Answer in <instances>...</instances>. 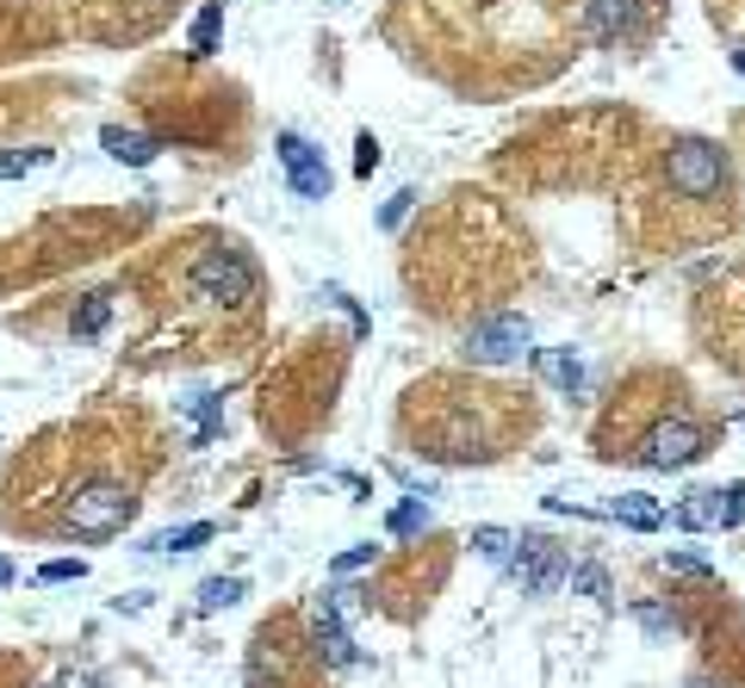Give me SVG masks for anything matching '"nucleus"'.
<instances>
[{
  "label": "nucleus",
  "mask_w": 745,
  "mask_h": 688,
  "mask_svg": "<svg viewBox=\"0 0 745 688\" xmlns=\"http://www.w3.org/2000/svg\"><path fill=\"white\" fill-rule=\"evenodd\" d=\"M131 515H137V490L125 478H87L63 502V533H75V540H112V533L131 528Z\"/></svg>",
  "instance_id": "f257e3e1"
},
{
  "label": "nucleus",
  "mask_w": 745,
  "mask_h": 688,
  "mask_svg": "<svg viewBox=\"0 0 745 688\" xmlns=\"http://www.w3.org/2000/svg\"><path fill=\"white\" fill-rule=\"evenodd\" d=\"M187 292L199 304H242V298H255V261L230 242H218L187 267Z\"/></svg>",
  "instance_id": "f03ea898"
},
{
  "label": "nucleus",
  "mask_w": 745,
  "mask_h": 688,
  "mask_svg": "<svg viewBox=\"0 0 745 688\" xmlns=\"http://www.w3.org/2000/svg\"><path fill=\"white\" fill-rule=\"evenodd\" d=\"M665 180L683 192V199H714V192L727 187V156H721V143H708V137H671Z\"/></svg>",
  "instance_id": "7ed1b4c3"
},
{
  "label": "nucleus",
  "mask_w": 745,
  "mask_h": 688,
  "mask_svg": "<svg viewBox=\"0 0 745 688\" xmlns=\"http://www.w3.org/2000/svg\"><path fill=\"white\" fill-rule=\"evenodd\" d=\"M708 454V435H702L690 416H665V423H652L646 435H640L634 459L652 471H683V466H696V459Z\"/></svg>",
  "instance_id": "20e7f679"
},
{
  "label": "nucleus",
  "mask_w": 745,
  "mask_h": 688,
  "mask_svg": "<svg viewBox=\"0 0 745 688\" xmlns=\"http://www.w3.org/2000/svg\"><path fill=\"white\" fill-rule=\"evenodd\" d=\"M566 546H553L547 533H522L516 546H509V583L522 595H553L566 583Z\"/></svg>",
  "instance_id": "39448f33"
},
{
  "label": "nucleus",
  "mask_w": 745,
  "mask_h": 688,
  "mask_svg": "<svg viewBox=\"0 0 745 688\" xmlns=\"http://www.w3.org/2000/svg\"><path fill=\"white\" fill-rule=\"evenodd\" d=\"M273 149H280V168H286V187H292V199L304 205H323L330 199V161H323V149L311 137H299V131H280L273 137Z\"/></svg>",
  "instance_id": "423d86ee"
},
{
  "label": "nucleus",
  "mask_w": 745,
  "mask_h": 688,
  "mask_svg": "<svg viewBox=\"0 0 745 688\" xmlns=\"http://www.w3.org/2000/svg\"><path fill=\"white\" fill-rule=\"evenodd\" d=\"M535 342V329H528V316L504 311V316H485V323L466 329V361L473 366H509V361H522V347Z\"/></svg>",
  "instance_id": "0eeeda50"
},
{
  "label": "nucleus",
  "mask_w": 745,
  "mask_h": 688,
  "mask_svg": "<svg viewBox=\"0 0 745 688\" xmlns=\"http://www.w3.org/2000/svg\"><path fill=\"white\" fill-rule=\"evenodd\" d=\"M640 19H646V0H584V32L603 44L640 32Z\"/></svg>",
  "instance_id": "6e6552de"
},
{
  "label": "nucleus",
  "mask_w": 745,
  "mask_h": 688,
  "mask_svg": "<svg viewBox=\"0 0 745 688\" xmlns=\"http://www.w3.org/2000/svg\"><path fill=\"white\" fill-rule=\"evenodd\" d=\"M535 378L571 397L578 385H584V361H578L571 347H535Z\"/></svg>",
  "instance_id": "1a4fd4ad"
},
{
  "label": "nucleus",
  "mask_w": 745,
  "mask_h": 688,
  "mask_svg": "<svg viewBox=\"0 0 745 688\" xmlns=\"http://www.w3.org/2000/svg\"><path fill=\"white\" fill-rule=\"evenodd\" d=\"M100 143H106V156H112V161H125V168H149V161H156V149H162L156 137H143V131H125V125H106V131H100Z\"/></svg>",
  "instance_id": "9d476101"
},
{
  "label": "nucleus",
  "mask_w": 745,
  "mask_h": 688,
  "mask_svg": "<svg viewBox=\"0 0 745 688\" xmlns=\"http://www.w3.org/2000/svg\"><path fill=\"white\" fill-rule=\"evenodd\" d=\"M609 521H621V528H634V533H659L665 528V509L652 497H640V490H628V497L609 502Z\"/></svg>",
  "instance_id": "9b49d317"
},
{
  "label": "nucleus",
  "mask_w": 745,
  "mask_h": 688,
  "mask_svg": "<svg viewBox=\"0 0 745 688\" xmlns=\"http://www.w3.org/2000/svg\"><path fill=\"white\" fill-rule=\"evenodd\" d=\"M677 528H690V533H708V528H721V490H690V502H677Z\"/></svg>",
  "instance_id": "f8f14e48"
},
{
  "label": "nucleus",
  "mask_w": 745,
  "mask_h": 688,
  "mask_svg": "<svg viewBox=\"0 0 745 688\" xmlns=\"http://www.w3.org/2000/svg\"><path fill=\"white\" fill-rule=\"evenodd\" d=\"M218 38H224V0H206V7L193 13V32H187L193 56H211V50H218Z\"/></svg>",
  "instance_id": "ddd939ff"
},
{
  "label": "nucleus",
  "mask_w": 745,
  "mask_h": 688,
  "mask_svg": "<svg viewBox=\"0 0 745 688\" xmlns=\"http://www.w3.org/2000/svg\"><path fill=\"white\" fill-rule=\"evenodd\" d=\"M106 323H112V292H87V298H81V311L69 316L75 342H94V335H100Z\"/></svg>",
  "instance_id": "4468645a"
},
{
  "label": "nucleus",
  "mask_w": 745,
  "mask_h": 688,
  "mask_svg": "<svg viewBox=\"0 0 745 688\" xmlns=\"http://www.w3.org/2000/svg\"><path fill=\"white\" fill-rule=\"evenodd\" d=\"M385 533H392V540H416V533H428V502L423 497H404L392 515H385Z\"/></svg>",
  "instance_id": "2eb2a0df"
},
{
  "label": "nucleus",
  "mask_w": 745,
  "mask_h": 688,
  "mask_svg": "<svg viewBox=\"0 0 745 688\" xmlns=\"http://www.w3.org/2000/svg\"><path fill=\"white\" fill-rule=\"evenodd\" d=\"M211 521H187V528H168V533H156V540H149V552H199L211 540Z\"/></svg>",
  "instance_id": "dca6fc26"
},
{
  "label": "nucleus",
  "mask_w": 745,
  "mask_h": 688,
  "mask_svg": "<svg viewBox=\"0 0 745 688\" xmlns=\"http://www.w3.org/2000/svg\"><path fill=\"white\" fill-rule=\"evenodd\" d=\"M237 602H242V577H206L199 583V614L237 608Z\"/></svg>",
  "instance_id": "f3484780"
},
{
  "label": "nucleus",
  "mask_w": 745,
  "mask_h": 688,
  "mask_svg": "<svg viewBox=\"0 0 745 688\" xmlns=\"http://www.w3.org/2000/svg\"><path fill=\"white\" fill-rule=\"evenodd\" d=\"M50 149H0V180H19V174H32L44 168Z\"/></svg>",
  "instance_id": "a211bd4d"
},
{
  "label": "nucleus",
  "mask_w": 745,
  "mask_h": 688,
  "mask_svg": "<svg viewBox=\"0 0 745 688\" xmlns=\"http://www.w3.org/2000/svg\"><path fill=\"white\" fill-rule=\"evenodd\" d=\"M634 621L646 626L652 639H671V633H677V621H671V614L659 608V602H634Z\"/></svg>",
  "instance_id": "6ab92c4d"
},
{
  "label": "nucleus",
  "mask_w": 745,
  "mask_h": 688,
  "mask_svg": "<svg viewBox=\"0 0 745 688\" xmlns=\"http://www.w3.org/2000/svg\"><path fill=\"white\" fill-rule=\"evenodd\" d=\"M509 546H516V540H509L504 528H478V533H473V552H478V559H509Z\"/></svg>",
  "instance_id": "aec40b11"
},
{
  "label": "nucleus",
  "mask_w": 745,
  "mask_h": 688,
  "mask_svg": "<svg viewBox=\"0 0 745 688\" xmlns=\"http://www.w3.org/2000/svg\"><path fill=\"white\" fill-rule=\"evenodd\" d=\"M571 595H609V577L597 571V564H578V571H566Z\"/></svg>",
  "instance_id": "412c9836"
},
{
  "label": "nucleus",
  "mask_w": 745,
  "mask_h": 688,
  "mask_svg": "<svg viewBox=\"0 0 745 688\" xmlns=\"http://www.w3.org/2000/svg\"><path fill=\"white\" fill-rule=\"evenodd\" d=\"M81 577H87V564L81 559H50L44 571H38V583H81Z\"/></svg>",
  "instance_id": "4be33fe9"
},
{
  "label": "nucleus",
  "mask_w": 745,
  "mask_h": 688,
  "mask_svg": "<svg viewBox=\"0 0 745 688\" xmlns=\"http://www.w3.org/2000/svg\"><path fill=\"white\" fill-rule=\"evenodd\" d=\"M411 205H416V192H411V187H397V192H392V199H385L380 223H385V230H397V223L411 218Z\"/></svg>",
  "instance_id": "5701e85b"
},
{
  "label": "nucleus",
  "mask_w": 745,
  "mask_h": 688,
  "mask_svg": "<svg viewBox=\"0 0 745 688\" xmlns=\"http://www.w3.org/2000/svg\"><path fill=\"white\" fill-rule=\"evenodd\" d=\"M373 168H380V143H373V131H361V137H354V174L366 180Z\"/></svg>",
  "instance_id": "b1692460"
},
{
  "label": "nucleus",
  "mask_w": 745,
  "mask_h": 688,
  "mask_svg": "<svg viewBox=\"0 0 745 688\" xmlns=\"http://www.w3.org/2000/svg\"><path fill=\"white\" fill-rule=\"evenodd\" d=\"M739 521H745V490L727 484L721 490V528H739Z\"/></svg>",
  "instance_id": "393cba45"
},
{
  "label": "nucleus",
  "mask_w": 745,
  "mask_h": 688,
  "mask_svg": "<svg viewBox=\"0 0 745 688\" xmlns=\"http://www.w3.org/2000/svg\"><path fill=\"white\" fill-rule=\"evenodd\" d=\"M373 559H380V546H349L342 559H335V577H349V571H366Z\"/></svg>",
  "instance_id": "a878e982"
},
{
  "label": "nucleus",
  "mask_w": 745,
  "mask_h": 688,
  "mask_svg": "<svg viewBox=\"0 0 745 688\" xmlns=\"http://www.w3.org/2000/svg\"><path fill=\"white\" fill-rule=\"evenodd\" d=\"M671 571H683V577H708V559H696V552H671Z\"/></svg>",
  "instance_id": "bb28decb"
},
{
  "label": "nucleus",
  "mask_w": 745,
  "mask_h": 688,
  "mask_svg": "<svg viewBox=\"0 0 745 688\" xmlns=\"http://www.w3.org/2000/svg\"><path fill=\"white\" fill-rule=\"evenodd\" d=\"M56 688H100V676H63Z\"/></svg>",
  "instance_id": "cd10ccee"
},
{
  "label": "nucleus",
  "mask_w": 745,
  "mask_h": 688,
  "mask_svg": "<svg viewBox=\"0 0 745 688\" xmlns=\"http://www.w3.org/2000/svg\"><path fill=\"white\" fill-rule=\"evenodd\" d=\"M7 583H13V559H0V590H7Z\"/></svg>",
  "instance_id": "c85d7f7f"
},
{
  "label": "nucleus",
  "mask_w": 745,
  "mask_h": 688,
  "mask_svg": "<svg viewBox=\"0 0 745 688\" xmlns=\"http://www.w3.org/2000/svg\"><path fill=\"white\" fill-rule=\"evenodd\" d=\"M690 688H721V682H714V676H696V682H690Z\"/></svg>",
  "instance_id": "c756f323"
},
{
  "label": "nucleus",
  "mask_w": 745,
  "mask_h": 688,
  "mask_svg": "<svg viewBox=\"0 0 745 688\" xmlns=\"http://www.w3.org/2000/svg\"><path fill=\"white\" fill-rule=\"evenodd\" d=\"M733 69H739V75H745V50H733Z\"/></svg>",
  "instance_id": "7c9ffc66"
}]
</instances>
